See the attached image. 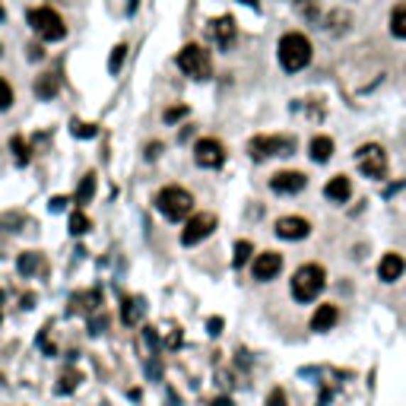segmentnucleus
I'll return each mask as SVG.
<instances>
[{"label": "nucleus", "mask_w": 406, "mask_h": 406, "mask_svg": "<svg viewBox=\"0 0 406 406\" xmlns=\"http://www.w3.org/2000/svg\"><path fill=\"white\" fill-rule=\"evenodd\" d=\"M311 226L308 219H302V216H282L280 222H276V235L286 241H299V238H308Z\"/></svg>", "instance_id": "f8f14e48"}, {"label": "nucleus", "mask_w": 406, "mask_h": 406, "mask_svg": "<svg viewBox=\"0 0 406 406\" xmlns=\"http://www.w3.org/2000/svg\"><path fill=\"white\" fill-rule=\"evenodd\" d=\"M35 270H38V254L26 251L23 257H19V273H23V276H32Z\"/></svg>", "instance_id": "4be33fe9"}, {"label": "nucleus", "mask_w": 406, "mask_h": 406, "mask_svg": "<svg viewBox=\"0 0 406 406\" xmlns=\"http://www.w3.org/2000/svg\"><path fill=\"white\" fill-rule=\"evenodd\" d=\"M77 137H96V124H73Z\"/></svg>", "instance_id": "c85d7f7f"}, {"label": "nucleus", "mask_w": 406, "mask_h": 406, "mask_svg": "<svg viewBox=\"0 0 406 406\" xmlns=\"http://www.w3.org/2000/svg\"><path fill=\"white\" fill-rule=\"evenodd\" d=\"M64 203H67L64 197H54L51 200V209H54V213H60V209H64Z\"/></svg>", "instance_id": "2f4dec72"}, {"label": "nucleus", "mask_w": 406, "mask_h": 406, "mask_svg": "<svg viewBox=\"0 0 406 406\" xmlns=\"http://www.w3.org/2000/svg\"><path fill=\"white\" fill-rule=\"evenodd\" d=\"M73 384H77V375H67V378H60V394H64V390H73Z\"/></svg>", "instance_id": "7c9ffc66"}, {"label": "nucleus", "mask_w": 406, "mask_h": 406, "mask_svg": "<svg viewBox=\"0 0 406 406\" xmlns=\"http://www.w3.org/2000/svg\"><path fill=\"white\" fill-rule=\"evenodd\" d=\"M406 270V260L400 254H384L381 263H378V276H381V282H397L403 276Z\"/></svg>", "instance_id": "4468645a"}, {"label": "nucleus", "mask_w": 406, "mask_h": 406, "mask_svg": "<svg viewBox=\"0 0 406 406\" xmlns=\"http://www.w3.org/2000/svg\"><path fill=\"white\" fill-rule=\"evenodd\" d=\"M251 241H238V245H235V267H245L248 263V257H251Z\"/></svg>", "instance_id": "5701e85b"}, {"label": "nucleus", "mask_w": 406, "mask_h": 406, "mask_svg": "<svg viewBox=\"0 0 406 406\" xmlns=\"http://www.w3.org/2000/svg\"><path fill=\"white\" fill-rule=\"evenodd\" d=\"M356 165L365 178L381 181L384 175H388V153L378 143H365V146H358V153H356Z\"/></svg>", "instance_id": "423d86ee"}, {"label": "nucleus", "mask_w": 406, "mask_h": 406, "mask_svg": "<svg viewBox=\"0 0 406 406\" xmlns=\"http://www.w3.org/2000/svg\"><path fill=\"white\" fill-rule=\"evenodd\" d=\"M336 321H340V308H336V304H321V308L314 311V317H311V330L327 334L330 327H336Z\"/></svg>", "instance_id": "dca6fc26"}, {"label": "nucleus", "mask_w": 406, "mask_h": 406, "mask_svg": "<svg viewBox=\"0 0 406 406\" xmlns=\"http://www.w3.org/2000/svg\"><path fill=\"white\" fill-rule=\"evenodd\" d=\"M349 194H353V181H349L346 175H336V178H330L327 185H324V197L330 203H346Z\"/></svg>", "instance_id": "2eb2a0df"}, {"label": "nucleus", "mask_w": 406, "mask_h": 406, "mask_svg": "<svg viewBox=\"0 0 406 406\" xmlns=\"http://www.w3.org/2000/svg\"><path fill=\"white\" fill-rule=\"evenodd\" d=\"M57 89H60L57 73H45V77H38V83H35V96L38 99H54L57 96Z\"/></svg>", "instance_id": "f3484780"}, {"label": "nucleus", "mask_w": 406, "mask_h": 406, "mask_svg": "<svg viewBox=\"0 0 406 406\" xmlns=\"http://www.w3.org/2000/svg\"><path fill=\"white\" fill-rule=\"evenodd\" d=\"M140 311H143V304H140L137 299H131V302H124V321L127 324H133L140 317Z\"/></svg>", "instance_id": "a878e982"}, {"label": "nucleus", "mask_w": 406, "mask_h": 406, "mask_svg": "<svg viewBox=\"0 0 406 406\" xmlns=\"http://www.w3.org/2000/svg\"><path fill=\"white\" fill-rule=\"evenodd\" d=\"M219 327H222L219 317H213V321H209V334H219Z\"/></svg>", "instance_id": "473e14b6"}, {"label": "nucleus", "mask_w": 406, "mask_h": 406, "mask_svg": "<svg viewBox=\"0 0 406 406\" xmlns=\"http://www.w3.org/2000/svg\"><path fill=\"white\" fill-rule=\"evenodd\" d=\"M280 270H282V257L276 251H263L254 257V280L257 282H270Z\"/></svg>", "instance_id": "9b49d317"}, {"label": "nucleus", "mask_w": 406, "mask_h": 406, "mask_svg": "<svg viewBox=\"0 0 406 406\" xmlns=\"http://www.w3.org/2000/svg\"><path fill=\"white\" fill-rule=\"evenodd\" d=\"M238 4H245V6H254V10H257V4H260V0H238Z\"/></svg>", "instance_id": "f704fd0d"}, {"label": "nucleus", "mask_w": 406, "mask_h": 406, "mask_svg": "<svg viewBox=\"0 0 406 406\" xmlns=\"http://www.w3.org/2000/svg\"><path fill=\"white\" fill-rule=\"evenodd\" d=\"M29 26L42 42H60V38L67 35L64 19H60V13L51 10V6H35V10H29Z\"/></svg>", "instance_id": "20e7f679"}, {"label": "nucleus", "mask_w": 406, "mask_h": 406, "mask_svg": "<svg viewBox=\"0 0 406 406\" xmlns=\"http://www.w3.org/2000/svg\"><path fill=\"white\" fill-rule=\"evenodd\" d=\"M159 150H162V146H159V143H153L150 150H146V155H150V159H155V155H159Z\"/></svg>", "instance_id": "72a5a7b5"}, {"label": "nucleus", "mask_w": 406, "mask_h": 406, "mask_svg": "<svg viewBox=\"0 0 406 406\" xmlns=\"http://www.w3.org/2000/svg\"><path fill=\"white\" fill-rule=\"evenodd\" d=\"M155 207H159V213L165 216V219L178 222V219H185V216H191L194 197H191V191H185V187L168 185L155 194Z\"/></svg>", "instance_id": "7ed1b4c3"}, {"label": "nucleus", "mask_w": 406, "mask_h": 406, "mask_svg": "<svg viewBox=\"0 0 406 406\" xmlns=\"http://www.w3.org/2000/svg\"><path fill=\"white\" fill-rule=\"evenodd\" d=\"M178 70L187 73L191 79H207L209 70H213L207 48H203V45H185V48L178 51Z\"/></svg>", "instance_id": "39448f33"}, {"label": "nucleus", "mask_w": 406, "mask_h": 406, "mask_svg": "<svg viewBox=\"0 0 406 406\" xmlns=\"http://www.w3.org/2000/svg\"><path fill=\"white\" fill-rule=\"evenodd\" d=\"M0 19H4V6H0Z\"/></svg>", "instance_id": "c9c22d12"}, {"label": "nucleus", "mask_w": 406, "mask_h": 406, "mask_svg": "<svg viewBox=\"0 0 406 406\" xmlns=\"http://www.w3.org/2000/svg\"><path fill=\"white\" fill-rule=\"evenodd\" d=\"M13 153H16V162L19 165H26V162H29V150H26V143H23V137H13Z\"/></svg>", "instance_id": "bb28decb"}, {"label": "nucleus", "mask_w": 406, "mask_h": 406, "mask_svg": "<svg viewBox=\"0 0 406 406\" xmlns=\"http://www.w3.org/2000/svg\"><path fill=\"white\" fill-rule=\"evenodd\" d=\"M10 105H13V86L0 77V111H6Z\"/></svg>", "instance_id": "393cba45"}, {"label": "nucleus", "mask_w": 406, "mask_h": 406, "mask_svg": "<svg viewBox=\"0 0 406 406\" xmlns=\"http://www.w3.org/2000/svg\"><path fill=\"white\" fill-rule=\"evenodd\" d=\"M185 114H187V108H185V105L168 108V111H165V121H178V118H185Z\"/></svg>", "instance_id": "c756f323"}, {"label": "nucleus", "mask_w": 406, "mask_h": 406, "mask_svg": "<svg viewBox=\"0 0 406 406\" xmlns=\"http://www.w3.org/2000/svg\"><path fill=\"white\" fill-rule=\"evenodd\" d=\"M70 232H73V235H86V232H89V216L77 209V213L70 216Z\"/></svg>", "instance_id": "412c9836"}, {"label": "nucleus", "mask_w": 406, "mask_h": 406, "mask_svg": "<svg viewBox=\"0 0 406 406\" xmlns=\"http://www.w3.org/2000/svg\"><path fill=\"white\" fill-rule=\"evenodd\" d=\"M194 159H197L200 168H219L222 162H226V150H222L219 140L203 137V140H197V146H194Z\"/></svg>", "instance_id": "1a4fd4ad"}, {"label": "nucleus", "mask_w": 406, "mask_h": 406, "mask_svg": "<svg viewBox=\"0 0 406 406\" xmlns=\"http://www.w3.org/2000/svg\"><path fill=\"white\" fill-rule=\"evenodd\" d=\"M334 155V140L330 137H314L311 140V159L314 162H327Z\"/></svg>", "instance_id": "a211bd4d"}, {"label": "nucleus", "mask_w": 406, "mask_h": 406, "mask_svg": "<svg viewBox=\"0 0 406 406\" xmlns=\"http://www.w3.org/2000/svg\"><path fill=\"white\" fill-rule=\"evenodd\" d=\"M124 57H127V45H118V48L111 51V60H108V70L118 73V70H121V64H124Z\"/></svg>", "instance_id": "b1692460"}, {"label": "nucleus", "mask_w": 406, "mask_h": 406, "mask_svg": "<svg viewBox=\"0 0 406 406\" xmlns=\"http://www.w3.org/2000/svg\"><path fill=\"white\" fill-rule=\"evenodd\" d=\"M92 194H96V175H86L83 185H79V191H77V203H89Z\"/></svg>", "instance_id": "aec40b11"}, {"label": "nucleus", "mask_w": 406, "mask_h": 406, "mask_svg": "<svg viewBox=\"0 0 406 406\" xmlns=\"http://www.w3.org/2000/svg\"><path fill=\"white\" fill-rule=\"evenodd\" d=\"M280 64L286 73H299L304 67L311 64V42L302 35V32H286V35L280 38Z\"/></svg>", "instance_id": "f257e3e1"}, {"label": "nucleus", "mask_w": 406, "mask_h": 406, "mask_svg": "<svg viewBox=\"0 0 406 406\" xmlns=\"http://www.w3.org/2000/svg\"><path fill=\"white\" fill-rule=\"evenodd\" d=\"M324 282H327V273L317 263H304V267L295 270L292 276V299L295 302H314L317 295L324 292Z\"/></svg>", "instance_id": "f03ea898"}, {"label": "nucleus", "mask_w": 406, "mask_h": 406, "mask_svg": "<svg viewBox=\"0 0 406 406\" xmlns=\"http://www.w3.org/2000/svg\"><path fill=\"white\" fill-rule=\"evenodd\" d=\"M209 38H213L222 51H229L235 45V38H238V26H235V19L232 16H216L213 23H209Z\"/></svg>", "instance_id": "9d476101"}, {"label": "nucleus", "mask_w": 406, "mask_h": 406, "mask_svg": "<svg viewBox=\"0 0 406 406\" xmlns=\"http://www.w3.org/2000/svg\"><path fill=\"white\" fill-rule=\"evenodd\" d=\"M267 406H286V394H282L280 388H273L270 390V397H267Z\"/></svg>", "instance_id": "cd10ccee"}, {"label": "nucleus", "mask_w": 406, "mask_h": 406, "mask_svg": "<svg viewBox=\"0 0 406 406\" xmlns=\"http://www.w3.org/2000/svg\"><path fill=\"white\" fill-rule=\"evenodd\" d=\"M295 150V140L292 137H254L248 143V153L251 159H270V155H292Z\"/></svg>", "instance_id": "0eeeda50"}, {"label": "nucleus", "mask_w": 406, "mask_h": 406, "mask_svg": "<svg viewBox=\"0 0 406 406\" xmlns=\"http://www.w3.org/2000/svg\"><path fill=\"white\" fill-rule=\"evenodd\" d=\"M304 185H308V178L302 172H280L270 178V191L276 194H299L304 191Z\"/></svg>", "instance_id": "ddd939ff"}, {"label": "nucleus", "mask_w": 406, "mask_h": 406, "mask_svg": "<svg viewBox=\"0 0 406 406\" xmlns=\"http://www.w3.org/2000/svg\"><path fill=\"white\" fill-rule=\"evenodd\" d=\"M390 35L406 38V4H397L394 13H390Z\"/></svg>", "instance_id": "6ab92c4d"}, {"label": "nucleus", "mask_w": 406, "mask_h": 406, "mask_svg": "<svg viewBox=\"0 0 406 406\" xmlns=\"http://www.w3.org/2000/svg\"><path fill=\"white\" fill-rule=\"evenodd\" d=\"M213 229H216V216L213 213H197V216L187 219L185 232H181V241H185L187 248H194V245H200V241L207 238Z\"/></svg>", "instance_id": "6e6552de"}]
</instances>
